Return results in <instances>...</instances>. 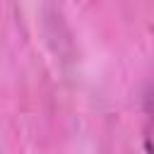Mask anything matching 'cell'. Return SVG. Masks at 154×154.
Instances as JSON below:
<instances>
[{
	"mask_svg": "<svg viewBox=\"0 0 154 154\" xmlns=\"http://www.w3.org/2000/svg\"><path fill=\"white\" fill-rule=\"evenodd\" d=\"M142 142L144 154H154V84L144 94V108H142Z\"/></svg>",
	"mask_w": 154,
	"mask_h": 154,
	"instance_id": "cell-1",
	"label": "cell"
}]
</instances>
